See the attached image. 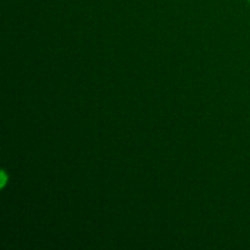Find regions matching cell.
<instances>
[{"mask_svg":"<svg viewBox=\"0 0 250 250\" xmlns=\"http://www.w3.org/2000/svg\"><path fill=\"white\" fill-rule=\"evenodd\" d=\"M1 176H2L1 188H4V187H5V185H6V181H7V176H6V173H5V171H1Z\"/></svg>","mask_w":250,"mask_h":250,"instance_id":"1","label":"cell"},{"mask_svg":"<svg viewBox=\"0 0 250 250\" xmlns=\"http://www.w3.org/2000/svg\"><path fill=\"white\" fill-rule=\"evenodd\" d=\"M249 1H250V0H249Z\"/></svg>","mask_w":250,"mask_h":250,"instance_id":"2","label":"cell"}]
</instances>
